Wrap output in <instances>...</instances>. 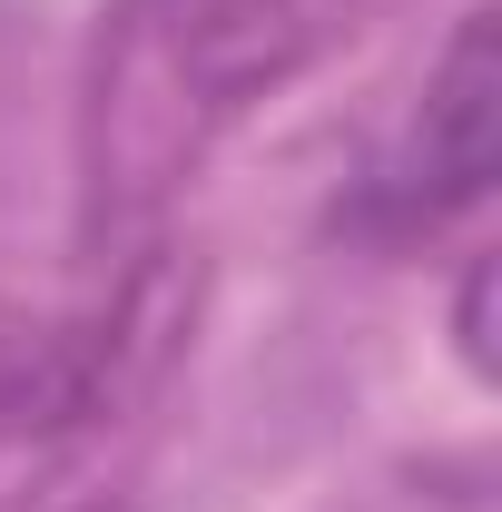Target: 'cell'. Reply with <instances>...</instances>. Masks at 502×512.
Listing matches in <instances>:
<instances>
[{"instance_id": "1", "label": "cell", "mask_w": 502, "mask_h": 512, "mask_svg": "<svg viewBox=\"0 0 502 512\" xmlns=\"http://www.w3.org/2000/svg\"><path fill=\"white\" fill-rule=\"evenodd\" d=\"M424 178H414V207L443 217V207H463V197H483L493 178V30H483V10L463 20V40H453V60L443 79L424 89Z\"/></svg>"}]
</instances>
